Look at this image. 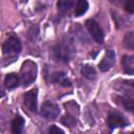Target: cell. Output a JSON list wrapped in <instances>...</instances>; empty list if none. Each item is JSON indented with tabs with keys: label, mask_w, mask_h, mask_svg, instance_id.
<instances>
[{
	"label": "cell",
	"mask_w": 134,
	"mask_h": 134,
	"mask_svg": "<svg viewBox=\"0 0 134 134\" xmlns=\"http://www.w3.org/2000/svg\"><path fill=\"white\" fill-rule=\"evenodd\" d=\"M24 118L21 116H16L12 121V131L15 134H19L23 131L24 128Z\"/></svg>",
	"instance_id": "12"
},
{
	"label": "cell",
	"mask_w": 134,
	"mask_h": 134,
	"mask_svg": "<svg viewBox=\"0 0 134 134\" xmlns=\"http://www.w3.org/2000/svg\"><path fill=\"white\" fill-rule=\"evenodd\" d=\"M133 41H134V39H133V34H132V32H128V34L126 35V37H125V44H126V46H127L128 48L132 49V48H133Z\"/></svg>",
	"instance_id": "17"
},
{
	"label": "cell",
	"mask_w": 134,
	"mask_h": 134,
	"mask_svg": "<svg viewBox=\"0 0 134 134\" xmlns=\"http://www.w3.org/2000/svg\"><path fill=\"white\" fill-rule=\"evenodd\" d=\"M22 49V45H21V41L20 39L13 35L10 36L3 44L2 46V50L5 54H12V53H19Z\"/></svg>",
	"instance_id": "3"
},
{
	"label": "cell",
	"mask_w": 134,
	"mask_h": 134,
	"mask_svg": "<svg viewBox=\"0 0 134 134\" xmlns=\"http://www.w3.org/2000/svg\"><path fill=\"white\" fill-rule=\"evenodd\" d=\"M115 59H116V55H115L114 50H112V49L107 50L105 55H104V58L102 59V61L98 64L99 70L103 71V72H106L109 69H111L113 67L114 63H115Z\"/></svg>",
	"instance_id": "7"
},
{
	"label": "cell",
	"mask_w": 134,
	"mask_h": 134,
	"mask_svg": "<svg viewBox=\"0 0 134 134\" xmlns=\"http://www.w3.org/2000/svg\"><path fill=\"white\" fill-rule=\"evenodd\" d=\"M20 77L16 73H8L4 79V85L7 89H14L19 86Z\"/></svg>",
	"instance_id": "10"
},
{
	"label": "cell",
	"mask_w": 134,
	"mask_h": 134,
	"mask_svg": "<svg viewBox=\"0 0 134 134\" xmlns=\"http://www.w3.org/2000/svg\"><path fill=\"white\" fill-rule=\"evenodd\" d=\"M37 75V65L31 61H26L23 63L20 71V79L23 86L30 85Z\"/></svg>",
	"instance_id": "1"
},
{
	"label": "cell",
	"mask_w": 134,
	"mask_h": 134,
	"mask_svg": "<svg viewBox=\"0 0 134 134\" xmlns=\"http://www.w3.org/2000/svg\"><path fill=\"white\" fill-rule=\"evenodd\" d=\"M3 95H4V93H3V91H2L1 89H0V97H2Z\"/></svg>",
	"instance_id": "21"
},
{
	"label": "cell",
	"mask_w": 134,
	"mask_h": 134,
	"mask_svg": "<svg viewBox=\"0 0 134 134\" xmlns=\"http://www.w3.org/2000/svg\"><path fill=\"white\" fill-rule=\"evenodd\" d=\"M121 102H122V105L124 107L129 110V111H133L134 109V103H133V97L132 96H129V95H126V96H122L121 97Z\"/></svg>",
	"instance_id": "16"
},
{
	"label": "cell",
	"mask_w": 134,
	"mask_h": 134,
	"mask_svg": "<svg viewBox=\"0 0 134 134\" xmlns=\"http://www.w3.org/2000/svg\"><path fill=\"white\" fill-rule=\"evenodd\" d=\"M89 4L87 2V0H77L76 1V5H75V12L74 15L76 17L83 16L87 10H88Z\"/></svg>",
	"instance_id": "13"
},
{
	"label": "cell",
	"mask_w": 134,
	"mask_h": 134,
	"mask_svg": "<svg viewBox=\"0 0 134 134\" xmlns=\"http://www.w3.org/2000/svg\"><path fill=\"white\" fill-rule=\"evenodd\" d=\"M74 2L75 0H59L57 3V7L61 12H67L72 7Z\"/></svg>",
	"instance_id": "15"
},
{
	"label": "cell",
	"mask_w": 134,
	"mask_h": 134,
	"mask_svg": "<svg viewBox=\"0 0 134 134\" xmlns=\"http://www.w3.org/2000/svg\"><path fill=\"white\" fill-rule=\"evenodd\" d=\"M23 103L25 105V107L31 111V112H36L38 109V90L37 89H32L28 92H26L23 96Z\"/></svg>",
	"instance_id": "5"
},
{
	"label": "cell",
	"mask_w": 134,
	"mask_h": 134,
	"mask_svg": "<svg viewBox=\"0 0 134 134\" xmlns=\"http://www.w3.org/2000/svg\"><path fill=\"white\" fill-rule=\"evenodd\" d=\"M62 122H63L64 125L68 126V127H72V126L75 124V119H74L72 116H70V115H66V116H64V117L62 118Z\"/></svg>",
	"instance_id": "18"
},
{
	"label": "cell",
	"mask_w": 134,
	"mask_h": 134,
	"mask_svg": "<svg viewBox=\"0 0 134 134\" xmlns=\"http://www.w3.org/2000/svg\"><path fill=\"white\" fill-rule=\"evenodd\" d=\"M86 27L89 31V34L91 35L92 39L98 43V44H102L104 42V32L99 26V24L93 20V19H88L86 21Z\"/></svg>",
	"instance_id": "2"
},
{
	"label": "cell",
	"mask_w": 134,
	"mask_h": 134,
	"mask_svg": "<svg viewBox=\"0 0 134 134\" xmlns=\"http://www.w3.org/2000/svg\"><path fill=\"white\" fill-rule=\"evenodd\" d=\"M125 7L129 14H133L134 13V0H126Z\"/></svg>",
	"instance_id": "19"
},
{
	"label": "cell",
	"mask_w": 134,
	"mask_h": 134,
	"mask_svg": "<svg viewBox=\"0 0 134 134\" xmlns=\"http://www.w3.org/2000/svg\"><path fill=\"white\" fill-rule=\"evenodd\" d=\"M81 72L88 80H94L96 77V70L91 65H84L81 69Z\"/></svg>",
	"instance_id": "14"
},
{
	"label": "cell",
	"mask_w": 134,
	"mask_h": 134,
	"mask_svg": "<svg viewBox=\"0 0 134 134\" xmlns=\"http://www.w3.org/2000/svg\"><path fill=\"white\" fill-rule=\"evenodd\" d=\"M48 131H49V133H64V131H63V130H61L60 128H57L55 126L50 127Z\"/></svg>",
	"instance_id": "20"
},
{
	"label": "cell",
	"mask_w": 134,
	"mask_h": 134,
	"mask_svg": "<svg viewBox=\"0 0 134 134\" xmlns=\"http://www.w3.org/2000/svg\"><path fill=\"white\" fill-rule=\"evenodd\" d=\"M70 53H71V50L65 44L57 45L53 49V57H54V60L57 61L67 62L70 59Z\"/></svg>",
	"instance_id": "8"
},
{
	"label": "cell",
	"mask_w": 134,
	"mask_h": 134,
	"mask_svg": "<svg viewBox=\"0 0 134 134\" xmlns=\"http://www.w3.org/2000/svg\"><path fill=\"white\" fill-rule=\"evenodd\" d=\"M121 65L126 73L128 74L134 73V58L132 55H124L121 59Z\"/></svg>",
	"instance_id": "11"
},
{
	"label": "cell",
	"mask_w": 134,
	"mask_h": 134,
	"mask_svg": "<svg viewBox=\"0 0 134 134\" xmlns=\"http://www.w3.org/2000/svg\"><path fill=\"white\" fill-rule=\"evenodd\" d=\"M60 114V108L57 104L46 100L43 103L41 108V115L46 119H55Z\"/></svg>",
	"instance_id": "4"
},
{
	"label": "cell",
	"mask_w": 134,
	"mask_h": 134,
	"mask_svg": "<svg viewBox=\"0 0 134 134\" xmlns=\"http://www.w3.org/2000/svg\"><path fill=\"white\" fill-rule=\"evenodd\" d=\"M50 82L59 84V85H61L63 87H70L71 86V82L65 76V73L62 72V71L52 73L51 76H50Z\"/></svg>",
	"instance_id": "9"
},
{
	"label": "cell",
	"mask_w": 134,
	"mask_h": 134,
	"mask_svg": "<svg viewBox=\"0 0 134 134\" xmlns=\"http://www.w3.org/2000/svg\"><path fill=\"white\" fill-rule=\"evenodd\" d=\"M107 121H108V125L110 128L114 129V128H122V127H126L128 126V120L118 112H110L108 114V117H107Z\"/></svg>",
	"instance_id": "6"
}]
</instances>
